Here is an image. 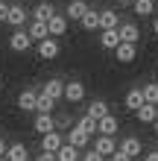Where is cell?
I'll list each match as a JSON object with an SVG mask.
<instances>
[{
    "label": "cell",
    "instance_id": "cell-37",
    "mask_svg": "<svg viewBox=\"0 0 158 161\" xmlns=\"http://www.w3.org/2000/svg\"><path fill=\"white\" fill-rule=\"evenodd\" d=\"M120 6H135V0H120Z\"/></svg>",
    "mask_w": 158,
    "mask_h": 161
},
{
    "label": "cell",
    "instance_id": "cell-34",
    "mask_svg": "<svg viewBox=\"0 0 158 161\" xmlns=\"http://www.w3.org/2000/svg\"><path fill=\"white\" fill-rule=\"evenodd\" d=\"M144 158H146V161H158V149H150V153H146Z\"/></svg>",
    "mask_w": 158,
    "mask_h": 161
},
{
    "label": "cell",
    "instance_id": "cell-14",
    "mask_svg": "<svg viewBox=\"0 0 158 161\" xmlns=\"http://www.w3.org/2000/svg\"><path fill=\"white\" fill-rule=\"evenodd\" d=\"M6 158H9V161H26V158H30V149H26V144L15 141V144L6 147Z\"/></svg>",
    "mask_w": 158,
    "mask_h": 161
},
{
    "label": "cell",
    "instance_id": "cell-17",
    "mask_svg": "<svg viewBox=\"0 0 158 161\" xmlns=\"http://www.w3.org/2000/svg\"><path fill=\"white\" fill-rule=\"evenodd\" d=\"M56 158H59V161H76L79 158V147H73L70 141H64V144L56 149Z\"/></svg>",
    "mask_w": 158,
    "mask_h": 161
},
{
    "label": "cell",
    "instance_id": "cell-3",
    "mask_svg": "<svg viewBox=\"0 0 158 161\" xmlns=\"http://www.w3.org/2000/svg\"><path fill=\"white\" fill-rule=\"evenodd\" d=\"M114 59H117L120 64H132V62L138 59V47H135L132 41H120V44L114 47Z\"/></svg>",
    "mask_w": 158,
    "mask_h": 161
},
{
    "label": "cell",
    "instance_id": "cell-19",
    "mask_svg": "<svg viewBox=\"0 0 158 161\" xmlns=\"http://www.w3.org/2000/svg\"><path fill=\"white\" fill-rule=\"evenodd\" d=\"M111 26H120V15L114 9H103L100 12V30H111Z\"/></svg>",
    "mask_w": 158,
    "mask_h": 161
},
{
    "label": "cell",
    "instance_id": "cell-1",
    "mask_svg": "<svg viewBox=\"0 0 158 161\" xmlns=\"http://www.w3.org/2000/svg\"><path fill=\"white\" fill-rule=\"evenodd\" d=\"M32 47V35L24 30V26H15V32L9 35V50L12 53H26Z\"/></svg>",
    "mask_w": 158,
    "mask_h": 161
},
{
    "label": "cell",
    "instance_id": "cell-10",
    "mask_svg": "<svg viewBox=\"0 0 158 161\" xmlns=\"http://www.w3.org/2000/svg\"><path fill=\"white\" fill-rule=\"evenodd\" d=\"M32 129L38 132V135H44V132H50V129H56V120H53V111H38V117H35V123H32Z\"/></svg>",
    "mask_w": 158,
    "mask_h": 161
},
{
    "label": "cell",
    "instance_id": "cell-28",
    "mask_svg": "<svg viewBox=\"0 0 158 161\" xmlns=\"http://www.w3.org/2000/svg\"><path fill=\"white\" fill-rule=\"evenodd\" d=\"M76 126H79L82 132H88V135H91V138H94V135H97V132H100V129H97V120H94V117H91V114H85V117H79V123H76Z\"/></svg>",
    "mask_w": 158,
    "mask_h": 161
},
{
    "label": "cell",
    "instance_id": "cell-31",
    "mask_svg": "<svg viewBox=\"0 0 158 161\" xmlns=\"http://www.w3.org/2000/svg\"><path fill=\"white\" fill-rule=\"evenodd\" d=\"M6 18H9V3L0 0V24H6Z\"/></svg>",
    "mask_w": 158,
    "mask_h": 161
},
{
    "label": "cell",
    "instance_id": "cell-16",
    "mask_svg": "<svg viewBox=\"0 0 158 161\" xmlns=\"http://www.w3.org/2000/svg\"><path fill=\"white\" fill-rule=\"evenodd\" d=\"M88 3H85V0H70V3H68V21H82V15H85L88 12Z\"/></svg>",
    "mask_w": 158,
    "mask_h": 161
},
{
    "label": "cell",
    "instance_id": "cell-32",
    "mask_svg": "<svg viewBox=\"0 0 158 161\" xmlns=\"http://www.w3.org/2000/svg\"><path fill=\"white\" fill-rule=\"evenodd\" d=\"M85 161H103V153L100 149H91V153H85Z\"/></svg>",
    "mask_w": 158,
    "mask_h": 161
},
{
    "label": "cell",
    "instance_id": "cell-15",
    "mask_svg": "<svg viewBox=\"0 0 158 161\" xmlns=\"http://www.w3.org/2000/svg\"><path fill=\"white\" fill-rule=\"evenodd\" d=\"M97 129L103 132V135H114V132L120 129V120H117V117H114V114L108 111L106 117H100V120H97Z\"/></svg>",
    "mask_w": 158,
    "mask_h": 161
},
{
    "label": "cell",
    "instance_id": "cell-4",
    "mask_svg": "<svg viewBox=\"0 0 158 161\" xmlns=\"http://www.w3.org/2000/svg\"><path fill=\"white\" fill-rule=\"evenodd\" d=\"M64 100H68V103H82V100H85V85H82L79 79L64 82Z\"/></svg>",
    "mask_w": 158,
    "mask_h": 161
},
{
    "label": "cell",
    "instance_id": "cell-18",
    "mask_svg": "<svg viewBox=\"0 0 158 161\" xmlns=\"http://www.w3.org/2000/svg\"><path fill=\"white\" fill-rule=\"evenodd\" d=\"M44 94H50V97L59 103V100L64 97V82H62V79H56V76L47 79V82H44Z\"/></svg>",
    "mask_w": 158,
    "mask_h": 161
},
{
    "label": "cell",
    "instance_id": "cell-7",
    "mask_svg": "<svg viewBox=\"0 0 158 161\" xmlns=\"http://www.w3.org/2000/svg\"><path fill=\"white\" fill-rule=\"evenodd\" d=\"M62 144H64V138H62L59 129H50V132H44V135H41V149H50V153H56Z\"/></svg>",
    "mask_w": 158,
    "mask_h": 161
},
{
    "label": "cell",
    "instance_id": "cell-27",
    "mask_svg": "<svg viewBox=\"0 0 158 161\" xmlns=\"http://www.w3.org/2000/svg\"><path fill=\"white\" fill-rule=\"evenodd\" d=\"M53 12H56V9H53V3H47V0H44V3H38V6L32 9V18H35V21H47Z\"/></svg>",
    "mask_w": 158,
    "mask_h": 161
},
{
    "label": "cell",
    "instance_id": "cell-25",
    "mask_svg": "<svg viewBox=\"0 0 158 161\" xmlns=\"http://www.w3.org/2000/svg\"><path fill=\"white\" fill-rule=\"evenodd\" d=\"M135 15H141V18H150L155 12V0H135Z\"/></svg>",
    "mask_w": 158,
    "mask_h": 161
},
{
    "label": "cell",
    "instance_id": "cell-12",
    "mask_svg": "<svg viewBox=\"0 0 158 161\" xmlns=\"http://www.w3.org/2000/svg\"><path fill=\"white\" fill-rule=\"evenodd\" d=\"M117 44H120L117 26H111V30H103V32H100V47H103V50H114Z\"/></svg>",
    "mask_w": 158,
    "mask_h": 161
},
{
    "label": "cell",
    "instance_id": "cell-21",
    "mask_svg": "<svg viewBox=\"0 0 158 161\" xmlns=\"http://www.w3.org/2000/svg\"><path fill=\"white\" fill-rule=\"evenodd\" d=\"M68 141H70L73 147H79V149H85V147H88V141H91V135H88V132H82L79 126H73V129L68 132Z\"/></svg>",
    "mask_w": 158,
    "mask_h": 161
},
{
    "label": "cell",
    "instance_id": "cell-26",
    "mask_svg": "<svg viewBox=\"0 0 158 161\" xmlns=\"http://www.w3.org/2000/svg\"><path fill=\"white\" fill-rule=\"evenodd\" d=\"M88 114L94 117V120L106 117V114H108V103H106V100H94V103H91V106H88Z\"/></svg>",
    "mask_w": 158,
    "mask_h": 161
},
{
    "label": "cell",
    "instance_id": "cell-9",
    "mask_svg": "<svg viewBox=\"0 0 158 161\" xmlns=\"http://www.w3.org/2000/svg\"><path fill=\"white\" fill-rule=\"evenodd\" d=\"M135 114H138V120H141L144 126H152V120L158 117V103H144Z\"/></svg>",
    "mask_w": 158,
    "mask_h": 161
},
{
    "label": "cell",
    "instance_id": "cell-36",
    "mask_svg": "<svg viewBox=\"0 0 158 161\" xmlns=\"http://www.w3.org/2000/svg\"><path fill=\"white\" fill-rule=\"evenodd\" d=\"M152 32L158 35V15H155V21H152Z\"/></svg>",
    "mask_w": 158,
    "mask_h": 161
},
{
    "label": "cell",
    "instance_id": "cell-8",
    "mask_svg": "<svg viewBox=\"0 0 158 161\" xmlns=\"http://www.w3.org/2000/svg\"><path fill=\"white\" fill-rule=\"evenodd\" d=\"M35 103H38V94H35L32 88H24L21 94H18V108L21 111H35Z\"/></svg>",
    "mask_w": 158,
    "mask_h": 161
},
{
    "label": "cell",
    "instance_id": "cell-20",
    "mask_svg": "<svg viewBox=\"0 0 158 161\" xmlns=\"http://www.w3.org/2000/svg\"><path fill=\"white\" fill-rule=\"evenodd\" d=\"M117 149H123V153H126L129 158H138V155L144 153V144H141L138 138H126V141H123V144H120Z\"/></svg>",
    "mask_w": 158,
    "mask_h": 161
},
{
    "label": "cell",
    "instance_id": "cell-22",
    "mask_svg": "<svg viewBox=\"0 0 158 161\" xmlns=\"http://www.w3.org/2000/svg\"><path fill=\"white\" fill-rule=\"evenodd\" d=\"M94 149H100V153H103V158H106V155H111V153L117 149V144H114V138H111V135H103V132H100Z\"/></svg>",
    "mask_w": 158,
    "mask_h": 161
},
{
    "label": "cell",
    "instance_id": "cell-30",
    "mask_svg": "<svg viewBox=\"0 0 158 161\" xmlns=\"http://www.w3.org/2000/svg\"><path fill=\"white\" fill-rule=\"evenodd\" d=\"M144 97H146V103H158V82L144 85Z\"/></svg>",
    "mask_w": 158,
    "mask_h": 161
},
{
    "label": "cell",
    "instance_id": "cell-24",
    "mask_svg": "<svg viewBox=\"0 0 158 161\" xmlns=\"http://www.w3.org/2000/svg\"><path fill=\"white\" fill-rule=\"evenodd\" d=\"M30 35H32V41H41V38H47V35H50V30H47V21H35V18H32Z\"/></svg>",
    "mask_w": 158,
    "mask_h": 161
},
{
    "label": "cell",
    "instance_id": "cell-29",
    "mask_svg": "<svg viewBox=\"0 0 158 161\" xmlns=\"http://www.w3.org/2000/svg\"><path fill=\"white\" fill-rule=\"evenodd\" d=\"M56 108V100L50 97V94H38V103H35V111H53Z\"/></svg>",
    "mask_w": 158,
    "mask_h": 161
},
{
    "label": "cell",
    "instance_id": "cell-11",
    "mask_svg": "<svg viewBox=\"0 0 158 161\" xmlns=\"http://www.w3.org/2000/svg\"><path fill=\"white\" fill-rule=\"evenodd\" d=\"M26 21H30V12L24 6H9V18H6L9 26H24Z\"/></svg>",
    "mask_w": 158,
    "mask_h": 161
},
{
    "label": "cell",
    "instance_id": "cell-35",
    "mask_svg": "<svg viewBox=\"0 0 158 161\" xmlns=\"http://www.w3.org/2000/svg\"><path fill=\"white\" fill-rule=\"evenodd\" d=\"M0 158H6V141L0 138Z\"/></svg>",
    "mask_w": 158,
    "mask_h": 161
},
{
    "label": "cell",
    "instance_id": "cell-5",
    "mask_svg": "<svg viewBox=\"0 0 158 161\" xmlns=\"http://www.w3.org/2000/svg\"><path fill=\"white\" fill-rule=\"evenodd\" d=\"M117 32H120V41H132V44H138V38H141V30H138L135 21H120Z\"/></svg>",
    "mask_w": 158,
    "mask_h": 161
},
{
    "label": "cell",
    "instance_id": "cell-2",
    "mask_svg": "<svg viewBox=\"0 0 158 161\" xmlns=\"http://www.w3.org/2000/svg\"><path fill=\"white\" fill-rule=\"evenodd\" d=\"M59 53H62V47H59V38H41L38 41V59H44V62H50V59H59Z\"/></svg>",
    "mask_w": 158,
    "mask_h": 161
},
{
    "label": "cell",
    "instance_id": "cell-6",
    "mask_svg": "<svg viewBox=\"0 0 158 161\" xmlns=\"http://www.w3.org/2000/svg\"><path fill=\"white\" fill-rule=\"evenodd\" d=\"M47 30H50V35H64L68 32V15H59V12H53L50 18H47Z\"/></svg>",
    "mask_w": 158,
    "mask_h": 161
},
{
    "label": "cell",
    "instance_id": "cell-38",
    "mask_svg": "<svg viewBox=\"0 0 158 161\" xmlns=\"http://www.w3.org/2000/svg\"><path fill=\"white\" fill-rule=\"evenodd\" d=\"M152 129H155V135H158V117H155V120H152Z\"/></svg>",
    "mask_w": 158,
    "mask_h": 161
},
{
    "label": "cell",
    "instance_id": "cell-13",
    "mask_svg": "<svg viewBox=\"0 0 158 161\" xmlns=\"http://www.w3.org/2000/svg\"><path fill=\"white\" fill-rule=\"evenodd\" d=\"M123 103H126V108H129V111H138V108L146 103L144 88H132V91H126V100H123Z\"/></svg>",
    "mask_w": 158,
    "mask_h": 161
},
{
    "label": "cell",
    "instance_id": "cell-33",
    "mask_svg": "<svg viewBox=\"0 0 158 161\" xmlns=\"http://www.w3.org/2000/svg\"><path fill=\"white\" fill-rule=\"evenodd\" d=\"M56 158V153H50V149H44V153L38 155V161H53Z\"/></svg>",
    "mask_w": 158,
    "mask_h": 161
},
{
    "label": "cell",
    "instance_id": "cell-23",
    "mask_svg": "<svg viewBox=\"0 0 158 161\" xmlns=\"http://www.w3.org/2000/svg\"><path fill=\"white\" fill-rule=\"evenodd\" d=\"M82 26H85L88 32H94V30H100V12H94V9H88L85 15H82V21H79Z\"/></svg>",
    "mask_w": 158,
    "mask_h": 161
}]
</instances>
